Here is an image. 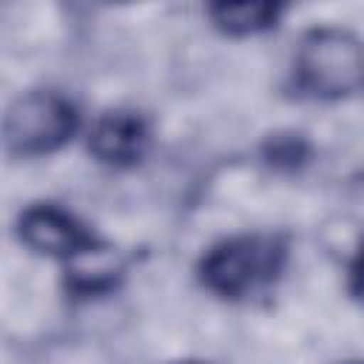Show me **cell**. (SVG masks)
<instances>
[{
	"label": "cell",
	"mask_w": 364,
	"mask_h": 364,
	"mask_svg": "<svg viewBox=\"0 0 364 364\" xmlns=\"http://www.w3.org/2000/svg\"><path fill=\"white\" fill-rule=\"evenodd\" d=\"M296 82L313 97L336 100L364 85V43L344 28H313L296 51Z\"/></svg>",
	"instance_id": "1"
},
{
	"label": "cell",
	"mask_w": 364,
	"mask_h": 364,
	"mask_svg": "<svg viewBox=\"0 0 364 364\" xmlns=\"http://www.w3.org/2000/svg\"><path fill=\"white\" fill-rule=\"evenodd\" d=\"M284 262V245L273 236H236L208 250L202 259V282L222 299H242L276 279Z\"/></svg>",
	"instance_id": "2"
},
{
	"label": "cell",
	"mask_w": 364,
	"mask_h": 364,
	"mask_svg": "<svg viewBox=\"0 0 364 364\" xmlns=\"http://www.w3.org/2000/svg\"><path fill=\"white\" fill-rule=\"evenodd\" d=\"M77 128L74 105L57 91H28L17 97L3 119L6 148L17 156H43L71 139Z\"/></svg>",
	"instance_id": "3"
},
{
	"label": "cell",
	"mask_w": 364,
	"mask_h": 364,
	"mask_svg": "<svg viewBox=\"0 0 364 364\" xmlns=\"http://www.w3.org/2000/svg\"><path fill=\"white\" fill-rule=\"evenodd\" d=\"M20 239L46 256L71 259L82 247L94 242V236L63 208L57 205H34L20 216Z\"/></svg>",
	"instance_id": "4"
},
{
	"label": "cell",
	"mask_w": 364,
	"mask_h": 364,
	"mask_svg": "<svg viewBox=\"0 0 364 364\" xmlns=\"http://www.w3.org/2000/svg\"><path fill=\"white\" fill-rule=\"evenodd\" d=\"M148 148V122L134 111L102 114L88 136V151L105 165H134Z\"/></svg>",
	"instance_id": "5"
},
{
	"label": "cell",
	"mask_w": 364,
	"mask_h": 364,
	"mask_svg": "<svg viewBox=\"0 0 364 364\" xmlns=\"http://www.w3.org/2000/svg\"><path fill=\"white\" fill-rule=\"evenodd\" d=\"M119 259L111 247L91 242L77 256L68 259V284L77 293H102L119 276Z\"/></svg>",
	"instance_id": "6"
},
{
	"label": "cell",
	"mask_w": 364,
	"mask_h": 364,
	"mask_svg": "<svg viewBox=\"0 0 364 364\" xmlns=\"http://www.w3.org/2000/svg\"><path fill=\"white\" fill-rule=\"evenodd\" d=\"M213 23L228 34H256L276 23L279 6L273 3H219L208 9Z\"/></svg>",
	"instance_id": "7"
},
{
	"label": "cell",
	"mask_w": 364,
	"mask_h": 364,
	"mask_svg": "<svg viewBox=\"0 0 364 364\" xmlns=\"http://www.w3.org/2000/svg\"><path fill=\"white\" fill-rule=\"evenodd\" d=\"M353 290L364 299V247H361V253H358V259L353 264Z\"/></svg>",
	"instance_id": "8"
},
{
	"label": "cell",
	"mask_w": 364,
	"mask_h": 364,
	"mask_svg": "<svg viewBox=\"0 0 364 364\" xmlns=\"http://www.w3.org/2000/svg\"><path fill=\"white\" fill-rule=\"evenodd\" d=\"M179 364H205V361H179Z\"/></svg>",
	"instance_id": "9"
}]
</instances>
